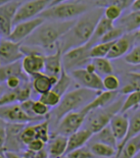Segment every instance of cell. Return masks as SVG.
<instances>
[{
	"mask_svg": "<svg viewBox=\"0 0 140 158\" xmlns=\"http://www.w3.org/2000/svg\"><path fill=\"white\" fill-rule=\"evenodd\" d=\"M109 127L118 144L125 139L128 130V118L126 114H117L110 121Z\"/></svg>",
	"mask_w": 140,
	"mask_h": 158,
	"instance_id": "d6986e66",
	"label": "cell"
},
{
	"mask_svg": "<svg viewBox=\"0 0 140 158\" xmlns=\"http://www.w3.org/2000/svg\"><path fill=\"white\" fill-rule=\"evenodd\" d=\"M89 49L87 44L69 50L62 54V67L67 73L71 71L82 68L83 65L90 62Z\"/></svg>",
	"mask_w": 140,
	"mask_h": 158,
	"instance_id": "52a82bcc",
	"label": "cell"
},
{
	"mask_svg": "<svg viewBox=\"0 0 140 158\" xmlns=\"http://www.w3.org/2000/svg\"><path fill=\"white\" fill-rule=\"evenodd\" d=\"M100 91L79 88L66 92L61 98L60 103L55 107L54 115L59 122L68 113L79 111L92 101Z\"/></svg>",
	"mask_w": 140,
	"mask_h": 158,
	"instance_id": "277c9868",
	"label": "cell"
},
{
	"mask_svg": "<svg viewBox=\"0 0 140 158\" xmlns=\"http://www.w3.org/2000/svg\"><path fill=\"white\" fill-rule=\"evenodd\" d=\"M93 5L94 2L86 1H53L38 17L49 22L73 21L92 9Z\"/></svg>",
	"mask_w": 140,
	"mask_h": 158,
	"instance_id": "3957f363",
	"label": "cell"
},
{
	"mask_svg": "<svg viewBox=\"0 0 140 158\" xmlns=\"http://www.w3.org/2000/svg\"><path fill=\"white\" fill-rule=\"evenodd\" d=\"M68 74L80 88L95 91H104L102 86V78L96 73H91L84 68H79L73 70Z\"/></svg>",
	"mask_w": 140,
	"mask_h": 158,
	"instance_id": "9c48e42d",
	"label": "cell"
},
{
	"mask_svg": "<svg viewBox=\"0 0 140 158\" xmlns=\"http://www.w3.org/2000/svg\"><path fill=\"white\" fill-rule=\"evenodd\" d=\"M66 158H94L88 148L83 146L82 148L73 150L66 154Z\"/></svg>",
	"mask_w": 140,
	"mask_h": 158,
	"instance_id": "60d3db41",
	"label": "cell"
},
{
	"mask_svg": "<svg viewBox=\"0 0 140 158\" xmlns=\"http://www.w3.org/2000/svg\"><path fill=\"white\" fill-rule=\"evenodd\" d=\"M87 115L82 111H75L68 113L65 115L60 121L58 122V130L57 135H61L64 137H69L74 133L78 132L80 130V127L82 126L85 122Z\"/></svg>",
	"mask_w": 140,
	"mask_h": 158,
	"instance_id": "30bf717a",
	"label": "cell"
},
{
	"mask_svg": "<svg viewBox=\"0 0 140 158\" xmlns=\"http://www.w3.org/2000/svg\"><path fill=\"white\" fill-rule=\"evenodd\" d=\"M140 103V91H135L128 94L126 99L122 101V107L120 109L118 114H126L127 111L131 110L134 108H139Z\"/></svg>",
	"mask_w": 140,
	"mask_h": 158,
	"instance_id": "d6a6232c",
	"label": "cell"
},
{
	"mask_svg": "<svg viewBox=\"0 0 140 158\" xmlns=\"http://www.w3.org/2000/svg\"><path fill=\"white\" fill-rule=\"evenodd\" d=\"M140 150V137L133 138L122 146V148L116 154L115 158H134L139 154Z\"/></svg>",
	"mask_w": 140,
	"mask_h": 158,
	"instance_id": "d4e9b609",
	"label": "cell"
},
{
	"mask_svg": "<svg viewBox=\"0 0 140 158\" xmlns=\"http://www.w3.org/2000/svg\"><path fill=\"white\" fill-rule=\"evenodd\" d=\"M44 146H45V143H43V141L39 139H34V140H32L31 143H30L26 148V150L34 152L35 153V152H38L42 149H44Z\"/></svg>",
	"mask_w": 140,
	"mask_h": 158,
	"instance_id": "b9f144b4",
	"label": "cell"
},
{
	"mask_svg": "<svg viewBox=\"0 0 140 158\" xmlns=\"http://www.w3.org/2000/svg\"><path fill=\"white\" fill-rule=\"evenodd\" d=\"M50 108H48L46 105H44L40 101H32L31 104V113L32 116L37 118V119H42L43 117H45L46 115L49 114Z\"/></svg>",
	"mask_w": 140,
	"mask_h": 158,
	"instance_id": "74e56055",
	"label": "cell"
},
{
	"mask_svg": "<svg viewBox=\"0 0 140 158\" xmlns=\"http://www.w3.org/2000/svg\"><path fill=\"white\" fill-rule=\"evenodd\" d=\"M44 57L45 55L39 53H30L25 55L21 60V66L24 74L30 77H34L35 75L43 73Z\"/></svg>",
	"mask_w": 140,
	"mask_h": 158,
	"instance_id": "9a60e30c",
	"label": "cell"
},
{
	"mask_svg": "<svg viewBox=\"0 0 140 158\" xmlns=\"http://www.w3.org/2000/svg\"><path fill=\"white\" fill-rule=\"evenodd\" d=\"M134 158H140V154H137L135 157H134Z\"/></svg>",
	"mask_w": 140,
	"mask_h": 158,
	"instance_id": "c3c4849f",
	"label": "cell"
},
{
	"mask_svg": "<svg viewBox=\"0 0 140 158\" xmlns=\"http://www.w3.org/2000/svg\"><path fill=\"white\" fill-rule=\"evenodd\" d=\"M2 94H3V89H2V86L0 85V96L2 95Z\"/></svg>",
	"mask_w": 140,
	"mask_h": 158,
	"instance_id": "bcb514c9",
	"label": "cell"
},
{
	"mask_svg": "<svg viewBox=\"0 0 140 158\" xmlns=\"http://www.w3.org/2000/svg\"><path fill=\"white\" fill-rule=\"evenodd\" d=\"M6 143V124L0 120V153L5 150Z\"/></svg>",
	"mask_w": 140,
	"mask_h": 158,
	"instance_id": "7bdbcfd3",
	"label": "cell"
},
{
	"mask_svg": "<svg viewBox=\"0 0 140 158\" xmlns=\"http://www.w3.org/2000/svg\"><path fill=\"white\" fill-rule=\"evenodd\" d=\"M114 23L109 20H107L106 18H104L103 16L101 17V19L99 20L98 24L96 25V28L93 31V35L91 36V39L89 40V41L86 43L88 45L89 48H91L92 46H94L97 43H99L100 40L103 37L108 31H109L111 29L114 28Z\"/></svg>",
	"mask_w": 140,
	"mask_h": 158,
	"instance_id": "603a6c76",
	"label": "cell"
},
{
	"mask_svg": "<svg viewBox=\"0 0 140 158\" xmlns=\"http://www.w3.org/2000/svg\"><path fill=\"white\" fill-rule=\"evenodd\" d=\"M118 91H100L95 98L92 101H90L86 106H84L80 111L88 115L90 112L94 110L110 105L118 98Z\"/></svg>",
	"mask_w": 140,
	"mask_h": 158,
	"instance_id": "e0dca14e",
	"label": "cell"
},
{
	"mask_svg": "<svg viewBox=\"0 0 140 158\" xmlns=\"http://www.w3.org/2000/svg\"><path fill=\"white\" fill-rule=\"evenodd\" d=\"M67 143H68V138L61 135H56L54 138L50 139L49 141L47 143H49L47 149L48 157L60 158L61 156H63L66 153Z\"/></svg>",
	"mask_w": 140,
	"mask_h": 158,
	"instance_id": "44dd1931",
	"label": "cell"
},
{
	"mask_svg": "<svg viewBox=\"0 0 140 158\" xmlns=\"http://www.w3.org/2000/svg\"><path fill=\"white\" fill-rule=\"evenodd\" d=\"M52 2L53 1H48V0H30V1L22 2L13 18L12 25L15 26L22 22L30 21L38 17L42 11L50 6Z\"/></svg>",
	"mask_w": 140,
	"mask_h": 158,
	"instance_id": "8992f818",
	"label": "cell"
},
{
	"mask_svg": "<svg viewBox=\"0 0 140 158\" xmlns=\"http://www.w3.org/2000/svg\"><path fill=\"white\" fill-rule=\"evenodd\" d=\"M103 8L95 7L75 20L74 26L59 40L62 53L82 46L89 41L96 25L103 16Z\"/></svg>",
	"mask_w": 140,
	"mask_h": 158,
	"instance_id": "6da1fadb",
	"label": "cell"
},
{
	"mask_svg": "<svg viewBox=\"0 0 140 158\" xmlns=\"http://www.w3.org/2000/svg\"><path fill=\"white\" fill-rule=\"evenodd\" d=\"M139 133H140V113H139V109H137L136 111H134L130 119H128V130L126 132L125 139L118 144L117 153L122 148V146L125 145L127 141L139 135Z\"/></svg>",
	"mask_w": 140,
	"mask_h": 158,
	"instance_id": "7402d4cb",
	"label": "cell"
},
{
	"mask_svg": "<svg viewBox=\"0 0 140 158\" xmlns=\"http://www.w3.org/2000/svg\"><path fill=\"white\" fill-rule=\"evenodd\" d=\"M115 42V41H114ZM114 42H99L89 49V58H106Z\"/></svg>",
	"mask_w": 140,
	"mask_h": 158,
	"instance_id": "1f68e13d",
	"label": "cell"
},
{
	"mask_svg": "<svg viewBox=\"0 0 140 158\" xmlns=\"http://www.w3.org/2000/svg\"><path fill=\"white\" fill-rule=\"evenodd\" d=\"M89 150L91 153L93 154V156H98V157H103V158H112L116 156L117 150L115 148H111V146L101 143H93L92 144H90Z\"/></svg>",
	"mask_w": 140,
	"mask_h": 158,
	"instance_id": "83f0119b",
	"label": "cell"
},
{
	"mask_svg": "<svg viewBox=\"0 0 140 158\" xmlns=\"http://www.w3.org/2000/svg\"><path fill=\"white\" fill-rule=\"evenodd\" d=\"M128 83L123 85L121 89H118V94L128 95L132 92L139 91V74L138 73H129L128 75Z\"/></svg>",
	"mask_w": 140,
	"mask_h": 158,
	"instance_id": "4dcf8cb0",
	"label": "cell"
},
{
	"mask_svg": "<svg viewBox=\"0 0 140 158\" xmlns=\"http://www.w3.org/2000/svg\"><path fill=\"white\" fill-rule=\"evenodd\" d=\"M102 86L104 91H118L121 86V81L116 75L112 74L102 78Z\"/></svg>",
	"mask_w": 140,
	"mask_h": 158,
	"instance_id": "e575fe53",
	"label": "cell"
},
{
	"mask_svg": "<svg viewBox=\"0 0 140 158\" xmlns=\"http://www.w3.org/2000/svg\"><path fill=\"white\" fill-rule=\"evenodd\" d=\"M62 51L59 46L56 48L55 52L51 54H48L44 57V70H43V74H45L49 77H55L59 78L61 74V71L63 69L62 67Z\"/></svg>",
	"mask_w": 140,
	"mask_h": 158,
	"instance_id": "2e32d148",
	"label": "cell"
},
{
	"mask_svg": "<svg viewBox=\"0 0 140 158\" xmlns=\"http://www.w3.org/2000/svg\"><path fill=\"white\" fill-rule=\"evenodd\" d=\"M122 102L121 100H117L111 103L104 108H100L90 112L86 119L87 120V128L93 135L98 133L99 131L109 126L112 118L120 112Z\"/></svg>",
	"mask_w": 140,
	"mask_h": 158,
	"instance_id": "5b68a950",
	"label": "cell"
},
{
	"mask_svg": "<svg viewBox=\"0 0 140 158\" xmlns=\"http://www.w3.org/2000/svg\"><path fill=\"white\" fill-rule=\"evenodd\" d=\"M34 132L36 139L43 141L45 144L49 141L50 139V135H49V120H45L41 123L34 125Z\"/></svg>",
	"mask_w": 140,
	"mask_h": 158,
	"instance_id": "836d02e7",
	"label": "cell"
},
{
	"mask_svg": "<svg viewBox=\"0 0 140 158\" xmlns=\"http://www.w3.org/2000/svg\"><path fill=\"white\" fill-rule=\"evenodd\" d=\"M24 76V72L22 70L21 61L16 62L14 64L10 65H4V66H0V84L5 83L9 77L11 76Z\"/></svg>",
	"mask_w": 140,
	"mask_h": 158,
	"instance_id": "f1b7e54d",
	"label": "cell"
},
{
	"mask_svg": "<svg viewBox=\"0 0 140 158\" xmlns=\"http://www.w3.org/2000/svg\"><path fill=\"white\" fill-rule=\"evenodd\" d=\"M43 22H44V20L42 18L36 17L32 20L22 22V23L15 25L13 26L12 31H11L10 35H8L7 40L22 44V42L28 39Z\"/></svg>",
	"mask_w": 140,
	"mask_h": 158,
	"instance_id": "7c38bea8",
	"label": "cell"
},
{
	"mask_svg": "<svg viewBox=\"0 0 140 158\" xmlns=\"http://www.w3.org/2000/svg\"><path fill=\"white\" fill-rule=\"evenodd\" d=\"M94 135H96L95 138L97 139V143L107 144L117 150L118 143H117L116 139L114 138V135H113V133H112V131L109 126L105 127L104 129H102L98 133H96Z\"/></svg>",
	"mask_w": 140,
	"mask_h": 158,
	"instance_id": "f546056e",
	"label": "cell"
},
{
	"mask_svg": "<svg viewBox=\"0 0 140 158\" xmlns=\"http://www.w3.org/2000/svg\"><path fill=\"white\" fill-rule=\"evenodd\" d=\"M21 43L13 42L7 39H0V66L20 62L24 58Z\"/></svg>",
	"mask_w": 140,
	"mask_h": 158,
	"instance_id": "4fadbf2b",
	"label": "cell"
},
{
	"mask_svg": "<svg viewBox=\"0 0 140 158\" xmlns=\"http://www.w3.org/2000/svg\"><path fill=\"white\" fill-rule=\"evenodd\" d=\"M75 20L68 22L44 21L28 39L22 42V45L43 50L51 49L54 52L58 46V41L74 26Z\"/></svg>",
	"mask_w": 140,
	"mask_h": 158,
	"instance_id": "7a4b0ae2",
	"label": "cell"
},
{
	"mask_svg": "<svg viewBox=\"0 0 140 158\" xmlns=\"http://www.w3.org/2000/svg\"><path fill=\"white\" fill-rule=\"evenodd\" d=\"M31 86L37 94L40 95L52 89V88L57 83L58 78L49 77L45 74H38L31 77Z\"/></svg>",
	"mask_w": 140,
	"mask_h": 158,
	"instance_id": "ffe728a7",
	"label": "cell"
},
{
	"mask_svg": "<svg viewBox=\"0 0 140 158\" xmlns=\"http://www.w3.org/2000/svg\"><path fill=\"white\" fill-rule=\"evenodd\" d=\"M90 63L92 64L95 73L100 78H104L106 76L112 75L114 73V68L111 61L107 58H95L91 59Z\"/></svg>",
	"mask_w": 140,
	"mask_h": 158,
	"instance_id": "484cf974",
	"label": "cell"
},
{
	"mask_svg": "<svg viewBox=\"0 0 140 158\" xmlns=\"http://www.w3.org/2000/svg\"><path fill=\"white\" fill-rule=\"evenodd\" d=\"M92 137H93V134L86 128L78 130V132H75L73 135H69L68 143H67V149H66V153L65 154H67L73 150L83 148Z\"/></svg>",
	"mask_w": 140,
	"mask_h": 158,
	"instance_id": "ac0fdd59",
	"label": "cell"
},
{
	"mask_svg": "<svg viewBox=\"0 0 140 158\" xmlns=\"http://www.w3.org/2000/svg\"><path fill=\"white\" fill-rule=\"evenodd\" d=\"M136 41L137 43L139 41V31L130 32V34H125L122 37H120L118 40L113 43L106 58L111 61V60L123 57L133 46L139 45L136 44Z\"/></svg>",
	"mask_w": 140,
	"mask_h": 158,
	"instance_id": "ba28073f",
	"label": "cell"
},
{
	"mask_svg": "<svg viewBox=\"0 0 140 158\" xmlns=\"http://www.w3.org/2000/svg\"><path fill=\"white\" fill-rule=\"evenodd\" d=\"M72 81H73V80L71 77H70V75L64 69H62L57 83L53 86L51 90H53L55 94H57L59 96L62 97L68 91L69 88L72 85Z\"/></svg>",
	"mask_w": 140,
	"mask_h": 158,
	"instance_id": "4316f807",
	"label": "cell"
},
{
	"mask_svg": "<svg viewBox=\"0 0 140 158\" xmlns=\"http://www.w3.org/2000/svg\"><path fill=\"white\" fill-rule=\"evenodd\" d=\"M139 26L140 12H130L118 20V27H120L125 31V34H130V32L139 31Z\"/></svg>",
	"mask_w": 140,
	"mask_h": 158,
	"instance_id": "cb8c5ba5",
	"label": "cell"
},
{
	"mask_svg": "<svg viewBox=\"0 0 140 158\" xmlns=\"http://www.w3.org/2000/svg\"><path fill=\"white\" fill-rule=\"evenodd\" d=\"M130 9H131V12H139V10H140V1L139 0H135V1L131 2Z\"/></svg>",
	"mask_w": 140,
	"mask_h": 158,
	"instance_id": "f6af8a7d",
	"label": "cell"
},
{
	"mask_svg": "<svg viewBox=\"0 0 140 158\" xmlns=\"http://www.w3.org/2000/svg\"><path fill=\"white\" fill-rule=\"evenodd\" d=\"M0 120L5 124H20L26 125L28 123L36 121L29 117L22 110L19 103L0 106Z\"/></svg>",
	"mask_w": 140,
	"mask_h": 158,
	"instance_id": "5bb4252c",
	"label": "cell"
},
{
	"mask_svg": "<svg viewBox=\"0 0 140 158\" xmlns=\"http://www.w3.org/2000/svg\"><path fill=\"white\" fill-rule=\"evenodd\" d=\"M5 158H24L23 156H21L18 152H14V151H9V150H5L2 152Z\"/></svg>",
	"mask_w": 140,
	"mask_h": 158,
	"instance_id": "ee69618b",
	"label": "cell"
},
{
	"mask_svg": "<svg viewBox=\"0 0 140 158\" xmlns=\"http://www.w3.org/2000/svg\"><path fill=\"white\" fill-rule=\"evenodd\" d=\"M125 35V31H123L120 27L114 26V28L111 29L107 34L102 37L99 42H114L118 40L120 37H122Z\"/></svg>",
	"mask_w": 140,
	"mask_h": 158,
	"instance_id": "ab89813d",
	"label": "cell"
},
{
	"mask_svg": "<svg viewBox=\"0 0 140 158\" xmlns=\"http://www.w3.org/2000/svg\"><path fill=\"white\" fill-rule=\"evenodd\" d=\"M0 158H5V156L3 155V153H0Z\"/></svg>",
	"mask_w": 140,
	"mask_h": 158,
	"instance_id": "7dc6e473",
	"label": "cell"
},
{
	"mask_svg": "<svg viewBox=\"0 0 140 158\" xmlns=\"http://www.w3.org/2000/svg\"><path fill=\"white\" fill-rule=\"evenodd\" d=\"M125 62L133 65V66H138L140 64V46L135 45L133 46L130 50H129L125 56H123Z\"/></svg>",
	"mask_w": 140,
	"mask_h": 158,
	"instance_id": "8d00e7d4",
	"label": "cell"
},
{
	"mask_svg": "<svg viewBox=\"0 0 140 158\" xmlns=\"http://www.w3.org/2000/svg\"><path fill=\"white\" fill-rule=\"evenodd\" d=\"M20 139L22 141V143L26 146L30 143H31L32 140L37 139L34 126H26V125L25 128L23 129V131H22L20 134Z\"/></svg>",
	"mask_w": 140,
	"mask_h": 158,
	"instance_id": "f35d334b",
	"label": "cell"
},
{
	"mask_svg": "<svg viewBox=\"0 0 140 158\" xmlns=\"http://www.w3.org/2000/svg\"><path fill=\"white\" fill-rule=\"evenodd\" d=\"M61 96H59L57 94H55L53 90H49L43 94L39 96L38 101L43 103L44 105H46L48 108H54L56 107L61 101Z\"/></svg>",
	"mask_w": 140,
	"mask_h": 158,
	"instance_id": "d590c367",
	"label": "cell"
},
{
	"mask_svg": "<svg viewBox=\"0 0 140 158\" xmlns=\"http://www.w3.org/2000/svg\"><path fill=\"white\" fill-rule=\"evenodd\" d=\"M22 4L21 1H7L0 4V37L7 39L12 31V21Z\"/></svg>",
	"mask_w": 140,
	"mask_h": 158,
	"instance_id": "8fae6325",
	"label": "cell"
}]
</instances>
